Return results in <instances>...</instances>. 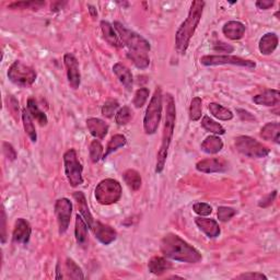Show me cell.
<instances>
[{"mask_svg": "<svg viewBox=\"0 0 280 280\" xmlns=\"http://www.w3.org/2000/svg\"><path fill=\"white\" fill-rule=\"evenodd\" d=\"M123 189L121 183L114 179H105L101 181L95 190V196L99 203L108 206L120 201Z\"/></svg>", "mask_w": 280, "mask_h": 280, "instance_id": "5b68a950", "label": "cell"}, {"mask_svg": "<svg viewBox=\"0 0 280 280\" xmlns=\"http://www.w3.org/2000/svg\"><path fill=\"white\" fill-rule=\"evenodd\" d=\"M253 102L263 106H277L280 102V93L276 89H268L253 97Z\"/></svg>", "mask_w": 280, "mask_h": 280, "instance_id": "e0dca14e", "label": "cell"}, {"mask_svg": "<svg viewBox=\"0 0 280 280\" xmlns=\"http://www.w3.org/2000/svg\"><path fill=\"white\" fill-rule=\"evenodd\" d=\"M8 79L21 88H29L36 80V71L32 67L15 61L8 69Z\"/></svg>", "mask_w": 280, "mask_h": 280, "instance_id": "9c48e42d", "label": "cell"}, {"mask_svg": "<svg viewBox=\"0 0 280 280\" xmlns=\"http://www.w3.org/2000/svg\"><path fill=\"white\" fill-rule=\"evenodd\" d=\"M162 89L157 87L143 117V130L147 135L156 134L159 128L161 118H162Z\"/></svg>", "mask_w": 280, "mask_h": 280, "instance_id": "277c9868", "label": "cell"}, {"mask_svg": "<svg viewBox=\"0 0 280 280\" xmlns=\"http://www.w3.org/2000/svg\"><path fill=\"white\" fill-rule=\"evenodd\" d=\"M27 108L29 113L31 114V116L41 126H46L47 123H48V118L46 116V114L41 111L39 105L36 104V101L34 100L33 98H30L28 100V103H27Z\"/></svg>", "mask_w": 280, "mask_h": 280, "instance_id": "f1b7e54d", "label": "cell"}, {"mask_svg": "<svg viewBox=\"0 0 280 280\" xmlns=\"http://www.w3.org/2000/svg\"><path fill=\"white\" fill-rule=\"evenodd\" d=\"M64 167L65 174L71 188H78L83 184V166L78 159L76 149L71 148L67 150L64 155Z\"/></svg>", "mask_w": 280, "mask_h": 280, "instance_id": "52a82bcc", "label": "cell"}, {"mask_svg": "<svg viewBox=\"0 0 280 280\" xmlns=\"http://www.w3.org/2000/svg\"><path fill=\"white\" fill-rule=\"evenodd\" d=\"M88 8H89V12H90L92 18H97V16H98V11L96 9V7L92 6V5H88Z\"/></svg>", "mask_w": 280, "mask_h": 280, "instance_id": "db71d44e", "label": "cell"}, {"mask_svg": "<svg viewBox=\"0 0 280 280\" xmlns=\"http://www.w3.org/2000/svg\"><path fill=\"white\" fill-rule=\"evenodd\" d=\"M280 124L278 122H270L262 127L260 137L264 140L274 141L277 145L280 143Z\"/></svg>", "mask_w": 280, "mask_h": 280, "instance_id": "4316f807", "label": "cell"}, {"mask_svg": "<svg viewBox=\"0 0 280 280\" xmlns=\"http://www.w3.org/2000/svg\"><path fill=\"white\" fill-rule=\"evenodd\" d=\"M45 6V2H18V3H12L8 8L9 9H32V10H38L40 8Z\"/></svg>", "mask_w": 280, "mask_h": 280, "instance_id": "74e56055", "label": "cell"}, {"mask_svg": "<svg viewBox=\"0 0 280 280\" xmlns=\"http://www.w3.org/2000/svg\"><path fill=\"white\" fill-rule=\"evenodd\" d=\"M87 127L91 136L96 139H104L108 133V125L100 118L91 117L87 120Z\"/></svg>", "mask_w": 280, "mask_h": 280, "instance_id": "ffe728a7", "label": "cell"}, {"mask_svg": "<svg viewBox=\"0 0 280 280\" xmlns=\"http://www.w3.org/2000/svg\"><path fill=\"white\" fill-rule=\"evenodd\" d=\"M72 215V202L68 198H59L55 202V216L57 218L58 232L65 234L69 228Z\"/></svg>", "mask_w": 280, "mask_h": 280, "instance_id": "8fae6325", "label": "cell"}, {"mask_svg": "<svg viewBox=\"0 0 280 280\" xmlns=\"http://www.w3.org/2000/svg\"><path fill=\"white\" fill-rule=\"evenodd\" d=\"M113 27L116 30L118 36H120L122 44L128 47V50H135V52H142L147 54L150 52V43L140 34L127 29L121 22L117 21L114 22Z\"/></svg>", "mask_w": 280, "mask_h": 280, "instance_id": "8992f818", "label": "cell"}, {"mask_svg": "<svg viewBox=\"0 0 280 280\" xmlns=\"http://www.w3.org/2000/svg\"><path fill=\"white\" fill-rule=\"evenodd\" d=\"M208 109H209L210 114L213 115L214 117H216L217 120H219V121H225V122L231 121L234 116L232 111H230V109L222 106V105H220L218 103H215V102H213V103H209Z\"/></svg>", "mask_w": 280, "mask_h": 280, "instance_id": "83f0119b", "label": "cell"}, {"mask_svg": "<svg viewBox=\"0 0 280 280\" xmlns=\"http://www.w3.org/2000/svg\"><path fill=\"white\" fill-rule=\"evenodd\" d=\"M236 150L243 156L252 159H263L270 154V149L250 136H239L234 140Z\"/></svg>", "mask_w": 280, "mask_h": 280, "instance_id": "ba28073f", "label": "cell"}, {"mask_svg": "<svg viewBox=\"0 0 280 280\" xmlns=\"http://www.w3.org/2000/svg\"><path fill=\"white\" fill-rule=\"evenodd\" d=\"M97 239L104 245H109L117 239V232L115 229L100 221H95L91 227Z\"/></svg>", "mask_w": 280, "mask_h": 280, "instance_id": "5bb4252c", "label": "cell"}, {"mask_svg": "<svg viewBox=\"0 0 280 280\" xmlns=\"http://www.w3.org/2000/svg\"><path fill=\"white\" fill-rule=\"evenodd\" d=\"M200 64L207 67L232 65L237 67L248 68V69H255L256 68L255 62L250 61V59H244L239 56H232V55H206L200 58Z\"/></svg>", "mask_w": 280, "mask_h": 280, "instance_id": "30bf717a", "label": "cell"}, {"mask_svg": "<svg viewBox=\"0 0 280 280\" xmlns=\"http://www.w3.org/2000/svg\"><path fill=\"white\" fill-rule=\"evenodd\" d=\"M193 210L199 217H207L213 213V208H211V206L207 202H196L193 206Z\"/></svg>", "mask_w": 280, "mask_h": 280, "instance_id": "7bdbcfd3", "label": "cell"}, {"mask_svg": "<svg viewBox=\"0 0 280 280\" xmlns=\"http://www.w3.org/2000/svg\"><path fill=\"white\" fill-rule=\"evenodd\" d=\"M127 58L133 62V64L138 69H147L150 65V58L147 53L135 52V50H128L127 52Z\"/></svg>", "mask_w": 280, "mask_h": 280, "instance_id": "1f68e13d", "label": "cell"}, {"mask_svg": "<svg viewBox=\"0 0 280 280\" xmlns=\"http://www.w3.org/2000/svg\"><path fill=\"white\" fill-rule=\"evenodd\" d=\"M229 164L223 158H208L196 163V170L201 173H222L226 172Z\"/></svg>", "mask_w": 280, "mask_h": 280, "instance_id": "4fadbf2b", "label": "cell"}, {"mask_svg": "<svg viewBox=\"0 0 280 280\" xmlns=\"http://www.w3.org/2000/svg\"><path fill=\"white\" fill-rule=\"evenodd\" d=\"M123 179H124V182L127 184V186H128V188L134 192H137L141 188V184H142L141 176L139 172L136 171V170H133V169L127 170V171H125V173L123 174Z\"/></svg>", "mask_w": 280, "mask_h": 280, "instance_id": "4dcf8cb0", "label": "cell"}, {"mask_svg": "<svg viewBox=\"0 0 280 280\" xmlns=\"http://www.w3.org/2000/svg\"><path fill=\"white\" fill-rule=\"evenodd\" d=\"M201 126L206 132L213 133L215 135H225L226 134V129L223 128V126L221 124L217 123L216 121L213 120V118H210L207 115L202 117Z\"/></svg>", "mask_w": 280, "mask_h": 280, "instance_id": "836d02e7", "label": "cell"}, {"mask_svg": "<svg viewBox=\"0 0 280 280\" xmlns=\"http://www.w3.org/2000/svg\"><path fill=\"white\" fill-rule=\"evenodd\" d=\"M64 64L67 71L68 83H69V86L73 90H77L80 87V83H81V74H80L78 59L76 58L73 54L67 53L64 56Z\"/></svg>", "mask_w": 280, "mask_h": 280, "instance_id": "7c38bea8", "label": "cell"}, {"mask_svg": "<svg viewBox=\"0 0 280 280\" xmlns=\"http://www.w3.org/2000/svg\"><path fill=\"white\" fill-rule=\"evenodd\" d=\"M134 116L133 109L129 106H123L121 107L115 114V122L117 125L125 126L128 124Z\"/></svg>", "mask_w": 280, "mask_h": 280, "instance_id": "e575fe53", "label": "cell"}, {"mask_svg": "<svg viewBox=\"0 0 280 280\" xmlns=\"http://www.w3.org/2000/svg\"><path fill=\"white\" fill-rule=\"evenodd\" d=\"M89 155H90V159L93 163H98L99 161L103 158V146H102V143L100 142V140H93L90 143L89 147Z\"/></svg>", "mask_w": 280, "mask_h": 280, "instance_id": "8d00e7d4", "label": "cell"}, {"mask_svg": "<svg viewBox=\"0 0 280 280\" xmlns=\"http://www.w3.org/2000/svg\"><path fill=\"white\" fill-rule=\"evenodd\" d=\"M66 2H56V3H53L52 6H50V10H52V12H57L59 10H62L63 8L66 6Z\"/></svg>", "mask_w": 280, "mask_h": 280, "instance_id": "f5cc1de1", "label": "cell"}, {"mask_svg": "<svg viewBox=\"0 0 280 280\" xmlns=\"http://www.w3.org/2000/svg\"><path fill=\"white\" fill-rule=\"evenodd\" d=\"M113 72L116 74L117 79L126 88V90L130 91L133 89L134 84V78L130 69L127 66H125L122 63H116L113 66Z\"/></svg>", "mask_w": 280, "mask_h": 280, "instance_id": "d6986e66", "label": "cell"}, {"mask_svg": "<svg viewBox=\"0 0 280 280\" xmlns=\"http://www.w3.org/2000/svg\"><path fill=\"white\" fill-rule=\"evenodd\" d=\"M201 151L207 155H217L223 149V141L217 135H211L201 142Z\"/></svg>", "mask_w": 280, "mask_h": 280, "instance_id": "cb8c5ba5", "label": "cell"}, {"mask_svg": "<svg viewBox=\"0 0 280 280\" xmlns=\"http://www.w3.org/2000/svg\"><path fill=\"white\" fill-rule=\"evenodd\" d=\"M160 250L164 257L175 262L197 264L202 259L198 250L174 233H167L162 237L160 242Z\"/></svg>", "mask_w": 280, "mask_h": 280, "instance_id": "6da1fadb", "label": "cell"}, {"mask_svg": "<svg viewBox=\"0 0 280 280\" xmlns=\"http://www.w3.org/2000/svg\"><path fill=\"white\" fill-rule=\"evenodd\" d=\"M56 273H57V275H56L55 279H63L64 278V276L61 274V265L59 264H57V266H56Z\"/></svg>", "mask_w": 280, "mask_h": 280, "instance_id": "11a10c76", "label": "cell"}, {"mask_svg": "<svg viewBox=\"0 0 280 280\" xmlns=\"http://www.w3.org/2000/svg\"><path fill=\"white\" fill-rule=\"evenodd\" d=\"M202 114V101L200 98H194L190 106V118L193 122H197L201 118Z\"/></svg>", "mask_w": 280, "mask_h": 280, "instance_id": "d590c367", "label": "cell"}, {"mask_svg": "<svg viewBox=\"0 0 280 280\" xmlns=\"http://www.w3.org/2000/svg\"><path fill=\"white\" fill-rule=\"evenodd\" d=\"M235 279H249V280H267V277L264 275V274H260V273H244V274H241L239 276H236Z\"/></svg>", "mask_w": 280, "mask_h": 280, "instance_id": "7dc6e473", "label": "cell"}, {"mask_svg": "<svg viewBox=\"0 0 280 280\" xmlns=\"http://www.w3.org/2000/svg\"><path fill=\"white\" fill-rule=\"evenodd\" d=\"M276 197H277V191H273L271 193H269L268 195H266L264 198L259 200L258 206L260 208H267V207L273 205V202L275 201Z\"/></svg>", "mask_w": 280, "mask_h": 280, "instance_id": "f6af8a7d", "label": "cell"}, {"mask_svg": "<svg viewBox=\"0 0 280 280\" xmlns=\"http://www.w3.org/2000/svg\"><path fill=\"white\" fill-rule=\"evenodd\" d=\"M7 222V215H6V210H5V207H3V211H2V242L3 244L6 242V237H7V233H6V225Z\"/></svg>", "mask_w": 280, "mask_h": 280, "instance_id": "816d5d0a", "label": "cell"}, {"mask_svg": "<svg viewBox=\"0 0 280 280\" xmlns=\"http://www.w3.org/2000/svg\"><path fill=\"white\" fill-rule=\"evenodd\" d=\"M118 107H120V103L116 100H108L102 106V115L106 118H112L116 114Z\"/></svg>", "mask_w": 280, "mask_h": 280, "instance_id": "60d3db41", "label": "cell"}, {"mask_svg": "<svg viewBox=\"0 0 280 280\" xmlns=\"http://www.w3.org/2000/svg\"><path fill=\"white\" fill-rule=\"evenodd\" d=\"M3 150H4V155L6 156V158H8L10 161H14L16 159V151L9 142L3 143Z\"/></svg>", "mask_w": 280, "mask_h": 280, "instance_id": "bcb514c9", "label": "cell"}, {"mask_svg": "<svg viewBox=\"0 0 280 280\" xmlns=\"http://www.w3.org/2000/svg\"><path fill=\"white\" fill-rule=\"evenodd\" d=\"M100 25H101L102 34H103V38L109 45L113 46V47H116V48L123 46L121 39H120V36H118V34H117L116 30L114 29L113 24H111L107 21H101Z\"/></svg>", "mask_w": 280, "mask_h": 280, "instance_id": "603a6c76", "label": "cell"}, {"mask_svg": "<svg viewBox=\"0 0 280 280\" xmlns=\"http://www.w3.org/2000/svg\"><path fill=\"white\" fill-rule=\"evenodd\" d=\"M8 108L10 109L12 115L19 114V102L13 96H8Z\"/></svg>", "mask_w": 280, "mask_h": 280, "instance_id": "c3c4849f", "label": "cell"}, {"mask_svg": "<svg viewBox=\"0 0 280 280\" xmlns=\"http://www.w3.org/2000/svg\"><path fill=\"white\" fill-rule=\"evenodd\" d=\"M205 6L206 3L202 2V0H195V2H193L188 18L182 22L180 28L177 29L175 34V49L180 55L186 54L191 40L201 20Z\"/></svg>", "mask_w": 280, "mask_h": 280, "instance_id": "7a4b0ae2", "label": "cell"}, {"mask_svg": "<svg viewBox=\"0 0 280 280\" xmlns=\"http://www.w3.org/2000/svg\"><path fill=\"white\" fill-rule=\"evenodd\" d=\"M278 42H279L278 36L275 33L271 32L266 33L265 35H263L260 38L258 43V49L260 54L265 56L273 54L278 46Z\"/></svg>", "mask_w": 280, "mask_h": 280, "instance_id": "7402d4cb", "label": "cell"}, {"mask_svg": "<svg viewBox=\"0 0 280 280\" xmlns=\"http://www.w3.org/2000/svg\"><path fill=\"white\" fill-rule=\"evenodd\" d=\"M148 268L151 274H154L156 276H161L172 268V264L165 257L155 256L149 260Z\"/></svg>", "mask_w": 280, "mask_h": 280, "instance_id": "d4e9b609", "label": "cell"}, {"mask_svg": "<svg viewBox=\"0 0 280 280\" xmlns=\"http://www.w3.org/2000/svg\"><path fill=\"white\" fill-rule=\"evenodd\" d=\"M164 100H165V120L162 132V138H161V146L157 154L156 173H162L164 170L169 154V148L170 145H171V141L174 135L176 121V107L173 96L171 93H166Z\"/></svg>", "mask_w": 280, "mask_h": 280, "instance_id": "3957f363", "label": "cell"}, {"mask_svg": "<svg viewBox=\"0 0 280 280\" xmlns=\"http://www.w3.org/2000/svg\"><path fill=\"white\" fill-rule=\"evenodd\" d=\"M22 123L24 127V132L28 135V137L32 142H36L38 140V134L35 126H34L33 123V117L29 113L28 108H23L22 109Z\"/></svg>", "mask_w": 280, "mask_h": 280, "instance_id": "f546056e", "label": "cell"}, {"mask_svg": "<svg viewBox=\"0 0 280 280\" xmlns=\"http://www.w3.org/2000/svg\"><path fill=\"white\" fill-rule=\"evenodd\" d=\"M66 268H67V273L68 277L70 279H83V273L81 268L76 264V262L71 258H67L66 259Z\"/></svg>", "mask_w": 280, "mask_h": 280, "instance_id": "f35d334b", "label": "cell"}, {"mask_svg": "<svg viewBox=\"0 0 280 280\" xmlns=\"http://www.w3.org/2000/svg\"><path fill=\"white\" fill-rule=\"evenodd\" d=\"M195 223L199 228V230L205 233L209 239H215V237H218L220 233H221L219 223L215 219L197 217L195 218Z\"/></svg>", "mask_w": 280, "mask_h": 280, "instance_id": "2e32d148", "label": "cell"}, {"mask_svg": "<svg viewBox=\"0 0 280 280\" xmlns=\"http://www.w3.org/2000/svg\"><path fill=\"white\" fill-rule=\"evenodd\" d=\"M149 95H150V91L147 88H140L136 91L135 96H134V100H133V104L135 105V107L140 108L145 105L148 98H149Z\"/></svg>", "mask_w": 280, "mask_h": 280, "instance_id": "ab89813d", "label": "cell"}, {"mask_svg": "<svg viewBox=\"0 0 280 280\" xmlns=\"http://www.w3.org/2000/svg\"><path fill=\"white\" fill-rule=\"evenodd\" d=\"M255 5L260 10H268L275 5V2H273V0H271V2L270 0H258Z\"/></svg>", "mask_w": 280, "mask_h": 280, "instance_id": "f907efd6", "label": "cell"}, {"mask_svg": "<svg viewBox=\"0 0 280 280\" xmlns=\"http://www.w3.org/2000/svg\"><path fill=\"white\" fill-rule=\"evenodd\" d=\"M245 31H247V27L240 21H229L222 28L223 35L232 41L241 40L244 36Z\"/></svg>", "mask_w": 280, "mask_h": 280, "instance_id": "ac0fdd59", "label": "cell"}, {"mask_svg": "<svg viewBox=\"0 0 280 280\" xmlns=\"http://www.w3.org/2000/svg\"><path fill=\"white\" fill-rule=\"evenodd\" d=\"M72 196H73V199L76 200V203H77L79 214L82 216L84 220H86L87 225L91 229L93 222H95V219H93V216L89 209L86 196H84V194L82 192H74Z\"/></svg>", "mask_w": 280, "mask_h": 280, "instance_id": "44dd1931", "label": "cell"}, {"mask_svg": "<svg viewBox=\"0 0 280 280\" xmlns=\"http://www.w3.org/2000/svg\"><path fill=\"white\" fill-rule=\"evenodd\" d=\"M127 143V139L124 135H121V134H117V135H114L113 137L111 138V140L108 141L107 146H106V149H105V152L103 155V160H105L109 155H112L113 152L117 151L120 148H123L126 146Z\"/></svg>", "mask_w": 280, "mask_h": 280, "instance_id": "d6a6232c", "label": "cell"}, {"mask_svg": "<svg viewBox=\"0 0 280 280\" xmlns=\"http://www.w3.org/2000/svg\"><path fill=\"white\" fill-rule=\"evenodd\" d=\"M88 229L89 226L87 225L86 220L82 218V216L78 213L76 216V223H74V236L76 241L81 247L86 245L88 241Z\"/></svg>", "mask_w": 280, "mask_h": 280, "instance_id": "484cf974", "label": "cell"}, {"mask_svg": "<svg viewBox=\"0 0 280 280\" xmlns=\"http://www.w3.org/2000/svg\"><path fill=\"white\" fill-rule=\"evenodd\" d=\"M218 219L219 221L221 222H228L236 215V210L231 208V207H227V206H220L218 208Z\"/></svg>", "mask_w": 280, "mask_h": 280, "instance_id": "b9f144b4", "label": "cell"}, {"mask_svg": "<svg viewBox=\"0 0 280 280\" xmlns=\"http://www.w3.org/2000/svg\"><path fill=\"white\" fill-rule=\"evenodd\" d=\"M236 113H237V115H239V117L241 118V120L244 121V122H255L256 121L255 116H254L253 114H251L250 112L245 111V109L237 108Z\"/></svg>", "mask_w": 280, "mask_h": 280, "instance_id": "681fc988", "label": "cell"}, {"mask_svg": "<svg viewBox=\"0 0 280 280\" xmlns=\"http://www.w3.org/2000/svg\"><path fill=\"white\" fill-rule=\"evenodd\" d=\"M213 50L216 53H225V54H230L234 52V47L230 44L223 43V42H218V43H215L213 46Z\"/></svg>", "mask_w": 280, "mask_h": 280, "instance_id": "ee69618b", "label": "cell"}, {"mask_svg": "<svg viewBox=\"0 0 280 280\" xmlns=\"http://www.w3.org/2000/svg\"><path fill=\"white\" fill-rule=\"evenodd\" d=\"M31 234H32V228L29 221H27V220L23 218L16 219V221L14 223L13 233H12L13 241L15 243L27 245L30 242Z\"/></svg>", "mask_w": 280, "mask_h": 280, "instance_id": "9a60e30c", "label": "cell"}]
</instances>
